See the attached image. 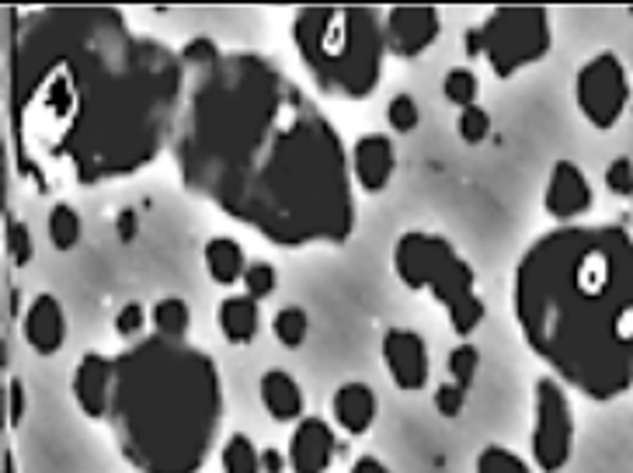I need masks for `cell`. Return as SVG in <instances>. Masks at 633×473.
I'll return each mask as SVG.
<instances>
[{
  "instance_id": "20",
  "label": "cell",
  "mask_w": 633,
  "mask_h": 473,
  "mask_svg": "<svg viewBox=\"0 0 633 473\" xmlns=\"http://www.w3.org/2000/svg\"><path fill=\"white\" fill-rule=\"evenodd\" d=\"M205 272L217 285L241 282L244 272H248L241 244H237L233 236H213V241L205 244Z\"/></svg>"
},
{
  "instance_id": "4",
  "label": "cell",
  "mask_w": 633,
  "mask_h": 473,
  "mask_svg": "<svg viewBox=\"0 0 633 473\" xmlns=\"http://www.w3.org/2000/svg\"><path fill=\"white\" fill-rule=\"evenodd\" d=\"M109 425L122 460L140 473H199L223 422L217 362L189 341L143 338L112 355Z\"/></svg>"
},
{
  "instance_id": "6",
  "label": "cell",
  "mask_w": 633,
  "mask_h": 473,
  "mask_svg": "<svg viewBox=\"0 0 633 473\" xmlns=\"http://www.w3.org/2000/svg\"><path fill=\"white\" fill-rule=\"evenodd\" d=\"M393 272L408 289L429 293L445 306L450 328L460 338H470L484 321V300L478 296V275L470 261L439 233L408 230L393 244Z\"/></svg>"
},
{
  "instance_id": "8",
  "label": "cell",
  "mask_w": 633,
  "mask_h": 473,
  "mask_svg": "<svg viewBox=\"0 0 633 473\" xmlns=\"http://www.w3.org/2000/svg\"><path fill=\"white\" fill-rule=\"evenodd\" d=\"M574 453V414L567 386L553 376L536 380L533 401V463L543 473H561Z\"/></svg>"
},
{
  "instance_id": "7",
  "label": "cell",
  "mask_w": 633,
  "mask_h": 473,
  "mask_svg": "<svg viewBox=\"0 0 633 473\" xmlns=\"http://www.w3.org/2000/svg\"><path fill=\"white\" fill-rule=\"evenodd\" d=\"M463 49L481 57L494 77L509 81L553 49V24L543 8H498L463 36Z\"/></svg>"
},
{
  "instance_id": "19",
  "label": "cell",
  "mask_w": 633,
  "mask_h": 473,
  "mask_svg": "<svg viewBox=\"0 0 633 473\" xmlns=\"http://www.w3.org/2000/svg\"><path fill=\"white\" fill-rule=\"evenodd\" d=\"M261 328V313H258V300L244 296H227L220 303V331L230 345H251Z\"/></svg>"
},
{
  "instance_id": "26",
  "label": "cell",
  "mask_w": 633,
  "mask_h": 473,
  "mask_svg": "<svg viewBox=\"0 0 633 473\" xmlns=\"http://www.w3.org/2000/svg\"><path fill=\"white\" fill-rule=\"evenodd\" d=\"M478 473H533V466L505 445H484L478 456Z\"/></svg>"
},
{
  "instance_id": "25",
  "label": "cell",
  "mask_w": 633,
  "mask_h": 473,
  "mask_svg": "<svg viewBox=\"0 0 633 473\" xmlns=\"http://www.w3.org/2000/svg\"><path fill=\"white\" fill-rule=\"evenodd\" d=\"M272 331H275L282 349H300L307 341V331H310L307 310L303 306H282L275 313V321H272Z\"/></svg>"
},
{
  "instance_id": "34",
  "label": "cell",
  "mask_w": 633,
  "mask_h": 473,
  "mask_svg": "<svg viewBox=\"0 0 633 473\" xmlns=\"http://www.w3.org/2000/svg\"><path fill=\"white\" fill-rule=\"evenodd\" d=\"M435 411L442 414V417H460L463 414V407H466V390L460 386V383H439V390H435Z\"/></svg>"
},
{
  "instance_id": "15",
  "label": "cell",
  "mask_w": 633,
  "mask_h": 473,
  "mask_svg": "<svg viewBox=\"0 0 633 473\" xmlns=\"http://www.w3.org/2000/svg\"><path fill=\"white\" fill-rule=\"evenodd\" d=\"M24 341L39 355H57L67 341V318L63 306L52 293H39L24 310Z\"/></svg>"
},
{
  "instance_id": "33",
  "label": "cell",
  "mask_w": 633,
  "mask_h": 473,
  "mask_svg": "<svg viewBox=\"0 0 633 473\" xmlns=\"http://www.w3.org/2000/svg\"><path fill=\"white\" fill-rule=\"evenodd\" d=\"M181 52V60H184V67L189 70H199V67H205V63H213L217 57H220V46L213 42V39H205V36H199V39H192L189 46H181L178 49Z\"/></svg>"
},
{
  "instance_id": "12",
  "label": "cell",
  "mask_w": 633,
  "mask_h": 473,
  "mask_svg": "<svg viewBox=\"0 0 633 473\" xmlns=\"http://www.w3.org/2000/svg\"><path fill=\"white\" fill-rule=\"evenodd\" d=\"M592 202H595V192H592V181L582 168H577L574 161L553 164L550 181H546V195H543V205L553 220L557 223L582 220L592 209Z\"/></svg>"
},
{
  "instance_id": "36",
  "label": "cell",
  "mask_w": 633,
  "mask_h": 473,
  "mask_svg": "<svg viewBox=\"0 0 633 473\" xmlns=\"http://www.w3.org/2000/svg\"><path fill=\"white\" fill-rule=\"evenodd\" d=\"M8 393H11V411H8V417H11V429H18L21 425V417H24V386H21V380H11L8 383Z\"/></svg>"
},
{
  "instance_id": "32",
  "label": "cell",
  "mask_w": 633,
  "mask_h": 473,
  "mask_svg": "<svg viewBox=\"0 0 633 473\" xmlns=\"http://www.w3.org/2000/svg\"><path fill=\"white\" fill-rule=\"evenodd\" d=\"M605 189L620 199H630L633 195V161L630 157H616V161L605 168Z\"/></svg>"
},
{
  "instance_id": "31",
  "label": "cell",
  "mask_w": 633,
  "mask_h": 473,
  "mask_svg": "<svg viewBox=\"0 0 633 473\" xmlns=\"http://www.w3.org/2000/svg\"><path fill=\"white\" fill-rule=\"evenodd\" d=\"M8 254H11L14 265H29L32 254H36L29 227H24L21 220H14V217H8Z\"/></svg>"
},
{
  "instance_id": "35",
  "label": "cell",
  "mask_w": 633,
  "mask_h": 473,
  "mask_svg": "<svg viewBox=\"0 0 633 473\" xmlns=\"http://www.w3.org/2000/svg\"><path fill=\"white\" fill-rule=\"evenodd\" d=\"M143 324H147V313H143L140 303H125V306L119 310V318H115V331H119L122 338H137V334L143 331Z\"/></svg>"
},
{
  "instance_id": "30",
  "label": "cell",
  "mask_w": 633,
  "mask_h": 473,
  "mask_svg": "<svg viewBox=\"0 0 633 473\" xmlns=\"http://www.w3.org/2000/svg\"><path fill=\"white\" fill-rule=\"evenodd\" d=\"M386 122L393 133H411V129L418 125V101L411 94H393L390 104H386Z\"/></svg>"
},
{
  "instance_id": "28",
  "label": "cell",
  "mask_w": 633,
  "mask_h": 473,
  "mask_svg": "<svg viewBox=\"0 0 633 473\" xmlns=\"http://www.w3.org/2000/svg\"><path fill=\"white\" fill-rule=\"evenodd\" d=\"M456 133H460V140L470 143V147L484 143V140L491 137V115L481 109V104H470V109H463V112L456 115Z\"/></svg>"
},
{
  "instance_id": "37",
  "label": "cell",
  "mask_w": 633,
  "mask_h": 473,
  "mask_svg": "<svg viewBox=\"0 0 633 473\" xmlns=\"http://www.w3.org/2000/svg\"><path fill=\"white\" fill-rule=\"evenodd\" d=\"M349 473H393V470L386 463H380L376 456H362V460H355V466Z\"/></svg>"
},
{
  "instance_id": "2",
  "label": "cell",
  "mask_w": 633,
  "mask_h": 473,
  "mask_svg": "<svg viewBox=\"0 0 633 473\" xmlns=\"http://www.w3.org/2000/svg\"><path fill=\"white\" fill-rule=\"evenodd\" d=\"M171 157L181 185L279 248L345 244L359 209L334 122L261 52L189 70Z\"/></svg>"
},
{
  "instance_id": "3",
  "label": "cell",
  "mask_w": 633,
  "mask_h": 473,
  "mask_svg": "<svg viewBox=\"0 0 633 473\" xmlns=\"http://www.w3.org/2000/svg\"><path fill=\"white\" fill-rule=\"evenodd\" d=\"M515 324L550 376L589 401L633 386V236L623 227H561L522 254Z\"/></svg>"
},
{
  "instance_id": "10",
  "label": "cell",
  "mask_w": 633,
  "mask_h": 473,
  "mask_svg": "<svg viewBox=\"0 0 633 473\" xmlns=\"http://www.w3.org/2000/svg\"><path fill=\"white\" fill-rule=\"evenodd\" d=\"M442 32V14L435 8H390L383 11L386 52L398 60H418L429 52Z\"/></svg>"
},
{
  "instance_id": "23",
  "label": "cell",
  "mask_w": 633,
  "mask_h": 473,
  "mask_svg": "<svg viewBox=\"0 0 633 473\" xmlns=\"http://www.w3.org/2000/svg\"><path fill=\"white\" fill-rule=\"evenodd\" d=\"M223 473H261V456L254 450V442L244 432H233L223 442Z\"/></svg>"
},
{
  "instance_id": "40",
  "label": "cell",
  "mask_w": 633,
  "mask_h": 473,
  "mask_svg": "<svg viewBox=\"0 0 633 473\" xmlns=\"http://www.w3.org/2000/svg\"><path fill=\"white\" fill-rule=\"evenodd\" d=\"M4 473H18V466H14V453H11V450L4 453Z\"/></svg>"
},
{
  "instance_id": "18",
  "label": "cell",
  "mask_w": 633,
  "mask_h": 473,
  "mask_svg": "<svg viewBox=\"0 0 633 473\" xmlns=\"http://www.w3.org/2000/svg\"><path fill=\"white\" fill-rule=\"evenodd\" d=\"M261 404L275 422H303V386L282 370H269L261 376Z\"/></svg>"
},
{
  "instance_id": "16",
  "label": "cell",
  "mask_w": 633,
  "mask_h": 473,
  "mask_svg": "<svg viewBox=\"0 0 633 473\" xmlns=\"http://www.w3.org/2000/svg\"><path fill=\"white\" fill-rule=\"evenodd\" d=\"M393 171H398V153H393V143L390 137L383 133H365L355 150H352V174L355 181L365 189V192H383L390 181H393Z\"/></svg>"
},
{
  "instance_id": "17",
  "label": "cell",
  "mask_w": 633,
  "mask_h": 473,
  "mask_svg": "<svg viewBox=\"0 0 633 473\" xmlns=\"http://www.w3.org/2000/svg\"><path fill=\"white\" fill-rule=\"evenodd\" d=\"M334 422L345 429L349 435H365L376 422V393L369 383H341L334 390Z\"/></svg>"
},
{
  "instance_id": "11",
  "label": "cell",
  "mask_w": 633,
  "mask_h": 473,
  "mask_svg": "<svg viewBox=\"0 0 633 473\" xmlns=\"http://www.w3.org/2000/svg\"><path fill=\"white\" fill-rule=\"evenodd\" d=\"M383 362L393 386L404 393H418L429 386L432 362H429V345L418 331L408 328H390L383 334Z\"/></svg>"
},
{
  "instance_id": "39",
  "label": "cell",
  "mask_w": 633,
  "mask_h": 473,
  "mask_svg": "<svg viewBox=\"0 0 633 473\" xmlns=\"http://www.w3.org/2000/svg\"><path fill=\"white\" fill-rule=\"evenodd\" d=\"M285 463H289V460H282L275 450H269L265 456H261V470H265V473H282V470H285Z\"/></svg>"
},
{
  "instance_id": "27",
  "label": "cell",
  "mask_w": 633,
  "mask_h": 473,
  "mask_svg": "<svg viewBox=\"0 0 633 473\" xmlns=\"http://www.w3.org/2000/svg\"><path fill=\"white\" fill-rule=\"evenodd\" d=\"M478 365H481V352H478V345H470V341H463V345H456L450 352V376L463 390H470L473 380H478Z\"/></svg>"
},
{
  "instance_id": "1",
  "label": "cell",
  "mask_w": 633,
  "mask_h": 473,
  "mask_svg": "<svg viewBox=\"0 0 633 473\" xmlns=\"http://www.w3.org/2000/svg\"><path fill=\"white\" fill-rule=\"evenodd\" d=\"M8 57L18 168L42 189L133 178L171 150L189 67L122 11L14 14Z\"/></svg>"
},
{
  "instance_id": "13",
  "label": "cell",
  "mask_w": 633,
  "mask_h": 473,
  "mask_svg": "<svg viewBox=\"0 0 633 473\" xmlns=\"http://www.w3.org/2000/svg\"><path fill=\"white\" fill-rule=\"evenodd\" d=\"M112 386H115V362L101 352H88L77 362L73 373V401L91 422H109L112 411Z\"/></svg>"
},
{
  "instance_id": "21",
  "label": "cell",
  "mask_w": 633,
  "mask_h": 473,
  "mask_svg": "<svg viewBox=\"0 0 633 473\" xmlns=\"http://www.w3.org/2000/svg\"><path fill=\"white\" fill-rule=\"evenodd\" d=\"M153 328L161 338H174V341H184V334H189L192 328V310L184 300L178 296H164V300H157L153 303Z\"/></svg>"
},
{
  "instance_id": "14",
  "label": "cell",
  "mask_w": 633,
  "mask_h": 473,
  "mask_svg": "<svg viewBox=\"0 0 633 473\" xmlns=\"http://www.w3.org/2000/svg\"><path fill=\"white\" fill-rule=\"evenodd\" d=\"M289 470L293 473H324L334 460V432L324 417H303L289 435L285 450Z\"/></svg>"
},
{
  "instance_id": "38",
  "label": "cell",
  "mask_w": 633,
  "mask_h": 473,
  "mask_svg": "<svg viewBox=\"0 0 633 473\" xmlns=\"http://www.w3.org/2000/svg\"><path fill=\"white\" fill-rule=\"evenodd\" d=\"M119 236H122V241H133V236H137V213H133V209L119 213Z\"/></svg>"
},
{
  "instance_id": "41",
  "label": "cell",
  "mask_w": 633,
  "mask_h": 473,
  "mask_svg": "<svg viewBox=\"0 0 633 473\" xmlns=\"http://www.w3.org/2000/svg\"><path fill=\"white\" fill-rule=\"evenodd\" d=\"M630 109H633V98H630Z\"/></svg>"
},
{
  "instance_id": "24",
  "label": "cell",
  "mask_w": 633,
  "mask_h": 473,
  "mask_svg": "<svg viewBox=\"0 0 633 473\" xmlns=\"http://www.w3.org/2000/svg\"><path fill=\"white\" fill-rule=\"evenodd\" d=\"M442 91H445V101H453L456 109L463 112V109H470V104H478L481 81H478V73H473L470 67H453L450 73H445Z\"/></svg>"
},
{
  "instance_id": "29",
  "label": "cell",
  "mask_w": 633,
  "mask_h": 473,
  "mask_svg": "<svg viewBox=\"0 0 633 473\" xmlns=\"http://www.w3.org/2000/svg\"><path fill=\"white\" fill-rule=\"evenodd\" d=\"M275 285H279L275 265H269V261H254V265H248V272H244V293H248L251 300L272 296Z\"/></svg>"
},
{
  "instance_id": "22",
  "label": "cell",
  "mask_w": 633,
  "mask_h": 473,
  "mask_svg": "<svg viewBox=\"0 0 633 473\" xmlns=\"http://www.w3.org/2000/svg\"><path fill=\"white\" fill-rule=\"evenodd\" d=\"M81 233H84V220L77 213L73 205L60 202L49 209V241L57 251H73L81 244Z\"/></svg>"
},
{
  "instance_id": "5",
  "label": "cell",
  "mask_w": 633,
  "mask_h": 473,
  "mask_svg": "<svg viewBox=\"0 0 633 473\" xmlns=\"http://www.w3.org/2000/svg\"><path fill=\"white\" fill-rule=\"evenodd\" d=\"M293 46L310 81L328 98L365 101L383 81V11L303 8L293 14Z\"/></svg>"
},
{
  "instance_id": "9",
  "label": "cell",
  "mask_w": 633,
  "mask_h": 473,
  "mask_svg": "<svg viewBox=\"0 0 633 473\" xmlns=\"http://www.w3.org/2000/svg\"><path fill=\"white\" fill-rule=\"evenodd\" d=\"M630 98L626 67L616 52H599L574 77V101L595 129H613L630 109Z\"/></svg>"
}]
</instances>
